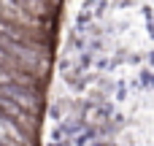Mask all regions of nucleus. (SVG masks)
Instances as JSON below:
<instances>
[{
	"instance_id": "f257e3e1",
	"label": "nucleus",
	"mask_w": 154,
	"mask_h": 146,
	"mask_svg": "<svg viewBox=\"0 0 154 146\" xmlns=\"http://www.w3.org/2000/svg\"><path fill=\"white\" fill-rule=\"evenodd\" d=\"M103 116H106V114H103L100 108H95V106H92V108H87V122H95V125H97Z\"/></svg>"
}]
</instances>
